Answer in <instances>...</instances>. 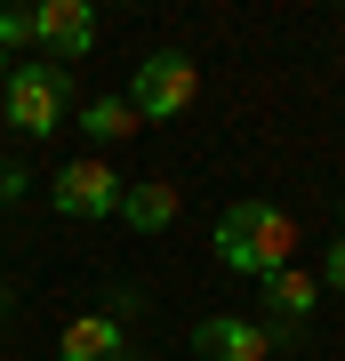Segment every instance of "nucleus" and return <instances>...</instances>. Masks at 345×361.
<instances>
[{
    "label": "nucleus",
    "mask_w": 345,
    "mask_h": 361,
    "mask_svg": "<svg viewBox=\"0 0 345 361\" xmlns=\"http://www.w3.org/2000/svg\"><path fill=\"white\" fill-rule=\"evenodd\" d=\"M0 329H8V289H0Z\"/></svg>",
    "instance_id": "14"
},
{
    "label": "nucleus",
    "mask_w": 345,
    "mask_h": 361,
    "mask_svg": "<svg viewBox=\"0 0 345 361\" xmlns=\"http://www.w3.org/2000/svg\"><path fill=\"white\" fill-rule=\"evenodd\" d=\"M337 233H345V193H337Z\"/></svg>",
    "instance_id": "15"
},
{
    "label": "nucleus",
    "mask_w": 345,
    "mask_h": 361,
    "mask_svg": "<svg viewBox=\"0 0 345 361\" xmlns=\"http://www.w3.org/2000/svg\"><path fill=\"white\" fill-rule=\"evenodd\" d=\"M217 257L225 273H241V281H265V273H282L297 257V217L282 201H233L225 217H217Z\"/></svg>",
    "instance_id": "1"
},
{
    "label": "nucleus",
    "mask_w": 345,
    "mask_h": 361,
    "mask_svg": "<svg viewBox=\"0 0 345 361\" xmlns=\"http://www.w3.org/2000/svg\"><path fill=\"white\" fill-rule=\"evenodd\" d=\"M16 193H25V169H16V161H0V209H8Z\"/></svg>",
    "instance_id": "13"
},
{
    "label": "nucleus",
    "mask_w": 345,
    "mask_h": 361,
    "mask_svg": "<svg viewBox=\"0 0 345 361\" xmlns=\"http://www.w3.org/2000/svg\"><path fill=\"white\" fill-rule=\"evenodd\" d=\"M8 49H32V8H0V56Z\"/></svg>",
    "instance_id": "11"
},
{
    "label": "nucleus",
    "mask_w": 345,
    "mask_h": 361,
    "mask_svg": "<svg viewBox=\"0 0 345 361\" xmlns=\"http://www.w3.org/2000/svg\"><path fill=\"white\" fill-rule=\"evenodd\" d=\"M321 289H337V297H345V233L321 249Z\"/></svg>",
    "instance_id": "12"
},
{
    "label": "nucleus",
    "mask_w": 345,
    "mask_h": 361,
    "mask_svg": "<svg viewBox=\"0 0 345 361\" xmlns=\"http://www.w3.org/2000/svg\"><path fill=\"white\" fill-rule=\"evenodd\" d=\"M32 49L73 73L80 56L97 49V8H89V0H40V8H32Z\"/></svg>",
    "instance_id": "5"
},
{
    "label": "nucleus",
    "mask_w": 345,
    "mask_h": 361,
    "mask_svg": "<svg viewBox=\"0 0 345 361\" xmlns=\"http://www.w3.org/2000/svg\"><path fill=\"white\" fill-rule=\"evenodd\" d=\"M265 322H289V329H305V313L321 305V281L313 273H297V265H282V273H265Z\"/></svg>",
    "instance_id": "8"
},
{
    "label": "nucleus",
    "mask_w": 345,
    "mask_h": 361,
    "mask_svg": "<svg viewBox=\"0 0 345 361\" xmlns=\"http://www.w3.org/2000/svg\"><path fill=\"white\" fill-rule=\"evenodd\" d=\"M80 137H89V145H121V137H137L128 97H89V104H80Z\"/></svg>",
    "instance_id": "10"
},
{
    "label": "nucleus",
    "mask_w": 345,
    "mask_h": 361,
    "mask_svg": "<svg viewBox=\"0 0 345 361\" xmlns=\"http://www.w3.org/2000/svg\"><path fill=\"white\" fill-rule=\"evenodd\" d=\"M121 193H128V177L113 161H64L56 169V185H49V201H56V217H73V225H104V217H121Z\"/></svg>",
    "instance_id": "4"
},
{
    "label": "nucleus",
    "mask_w": 345,
    "mask_h": 361,
    "mask_svg": "<svg viewBox=\"0 0 345 361\" xmlns=\"http://www.w3.org/2000/svg\"><path fill=\"white\" fill-rule=\"evenodd\" d=\"M273 337L257 313H201L193 322V361H265Z\"/></svg>",
    "instance_id": "6"
},
{
    "label": "nucleus",
    "mask_w": 345,
    "mask_h": 361,
    "mask_svg": "<svg viewBox=\"0 0 345 361\" xmlns=\"http://www.w3.org/2000/svg\"><path fill=\"white\" fill-rule=\"evenodd\" d=\"M193 97H201V65L185 49H153L128 73V113L137 121H177V113H193Z\"/></svg>",
    "instance_id": "3"
},
{
    "label": "nucleus",
    "mask_w": 345,
    "mask_h": 361,
    "mask_svg": "<svg viewBox=\"0 0 345 361\" xmlns=\"http://www.w3.org/2000/svg\"><path fill=\"white\" fill-rule=\"evenodd\" d=\"M56 361H128V329L113 313H73L56 337Z\"/></svg>",
    "instance_id": "7"
},
{
    "label": "nucleus",
    "mask_w": 345,
    "mask_h": 361,
    "mask_svg": "<svg viewBox=\"0 0 345 361\" xmlns=\"http://www.w3.org/2000/svg\"><path fill=\"white\" fill-rule=\"evenodd\" d=\"M0 89H8V56H0Z\"/></svg>",
    "instance_id": "16"
},
{
    "label": "nucleus",
    "mask_w": 345,
    "mask_h": 361,
    "mask_svg": "<svg viewBox=\"0 0 345 361\" xmlns=\"http://www.w3.org/2000/svg\"><path fill=\"white\" fill-rule=\"evenodd\" d=\"M121 225L128 233H169V225H177V193H169L161 177L128 185V193H121Z\"/></svg>",
    "instance_id": "9"
},
{
    "label": "nucleus",
    "mask_w": 345,
    "mask_h": 361,
    "mask_svg": "<svg viewBox=\"0 0 345 361\" xmlns=\"http://www.w3.org/2000/svg\"><path fill=\"white\" fill-rule=\"evenodd\" d=\"M64 97H73V73L32 56V65H8V89H0V113H8L16 137H56L64 129Z\"/></svg>",
    "instance_id": "2"
},
{
    "label": "nucleus",
    "mask_w": 345,
    "mask_h": 361,
    "mask_svg": "<svg viewBox=\"0 0 345 361\" xmlns=\"http://www.w3.org/2000/svg\"><path fill=\"white\" fill-rule=\"evenodd\" d=\"M128 361H137V353H128Z\"/></svg>",
    "instance_id": "17"
}]
</instances>
